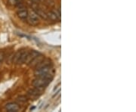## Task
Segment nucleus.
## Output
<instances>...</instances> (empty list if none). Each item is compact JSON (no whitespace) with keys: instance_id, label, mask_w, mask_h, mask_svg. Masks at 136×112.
<instances>
[{"instance_id":"6e6552de","label":"nucleus","mask_w":136,"mask_h":112,"mask_svg":"<svg viewBox=\"0 0 136 112\" xmlns=\"http://www.w3.org/2000/svg\"><path fill=\"white\" fill-rule=\"evenodd\" d=\"M19 105L14 102H10L8 103L7 105H5V109L7 110L8 111L10 112H16L19 110Z\"/></svg>"},{"instance_id":"f8f14e48","label":"nucleus","mask_w":136,"mask_h":112,"mask_svg":"<svg viewBox=\"0 0 136 112\" xmlns=\"http://www.w3.org/2000/svg\"><path fill=\"white\" fill-rule=\"evenodd\" d=\"M17 100L19 102H21V103H24V102H27V98L25 97V96H20V97H18V98H17Z\"/></svg>"},{"instance_id":"39448f33","label":"nucleus","mask_w":136,"mask_h":112,"mask_svg":"<svg viewBox=\"0 0 136 112\" xmlns=\"http://www.w3.org/2000/svg\"><path fill=\"white\" fill-rule=\"evenodd\" d=\"M47 16H48V19H50L51 21H59L61 18V12L57 13V12L51 11L47 13Z\"/></svg>"},{"instance_id":"9d476101","label":"nucleus","mask_w":136,"mask_h":112,"mask_svg":"<svg viewBox=\"0 0 136 112\" xmlns=\"http://www.w3.org/2000/svg\"><path fill=\"white\" fill-rule=\"evenodd\" d=\"M23 51H24V50H19V51H17V52L15 53V55H14V57H13V60H12L14 63H17V62L19 58L21 57V54L23 53Z\"/></svg>"},{"instance_id":"f03ea898","label":"nucleus","mask_w":136,"mask_h":112,"mask_svg":"<svg viewBox=\"0 0 136 112\" xmlns=\"http://www.w3.org/2000/svg\"><path fill=\"white\" fill-rule=\"evenodd\" d=\"M27 19L29 24L32 26H36L39 23V17L34 12L29 14Z\"/></svg>"},{"instance_id":"0eeeda50","label":"nucleus","mask_w":136,"mask_h":112,"mask_svg":"<svg viewBox=\"0 0 136 112\" xmlns=\"http://www.w3.org/2000/svg\"><path fill=\"white\" fill-rule=\"evenodd\" d=\"M28 11L23 8H22L21 9H19L17 12V17L20 18V19H22V20H26L28 17Z\"/></svg>"},{"instance_id":"7ed1b4c3","label":"nucleus","mask_w":136,"mask_h":112,"mask_svg":"<svg viewBox=\"0 0 136 112\" xmlns=\"http://www.w3.org/2000/svg\"><path fill=\"white\" fill-rule=\"evenodd\" d=\"M39 54L40 53L38 51H36V50H31L29 52H27V57H26V59H25L24 63L29 64L35 57L39 55Z\"/></svg>"},{"instance_id":"9b49d317","label":"nucleus","mask_w":136,"mask_h":112,"mask_svg":"<svg viewBox=\"0 0 136 112\" xmlns=\"http://www.w3.org/2000/svg\"><path fill=\"white\" fill-rule=\"evenodd\" d=\"M23 0H8V3L11 5L13 6H17V5H18L20 2H22Z\"/></svg>"},{"instance_id":"f257e3e1","label":"nucleus","mask_w":136,"mask_h":112,"mask_svg":"<svg viewBox=\"0 0 136 112\" xmlns=\"http://www.w3.org/2000/svg\"><path fill=\"white\" fill-rule=\"evenodd\" d=\"M52 80L48 79V78H45V77H38V78L35 79L33 82V86L39 89H44L46 86H48V85L50 83Z\"/></svg>"},{"instance_id":"ddd939ff","label":"nucleus","mask_w":136,"mask_h":112,"mask_svg":"<svg viewBox=\"0 0 136 112\" xmlns=\"http://www.w3.org/2000/svg\"><path fill=\"white\" fill-rule=\"evenodd\" d=\"M5 58V55L4 52H0V64H2V63L4 61Z\"/></svg>"},{"instance_id":"1a4fd4ad","label":"nucleus","mask_w":136,"mask_h":112,"mask_svg":"<svg viewBox=\"0 0 136 112\" xmlns=\"http://www.w3.org/2000/svg\"><path fill=\"white\" fill-rule=\"evenodd\" d=\"M34 9V12L36 13L39 17H40V18H42L43 19H48V16H47V13H45L43 10H42L41 8H37L36 7L33 8Z\"/></svg>"},{"instance_id":"423d86ee","label":"nucleus","mask_w":136,"mask_h":112,"mask_svg":"<svg viewBox=\"0 0 136 112\" xmlns=\"http://www.w3.org/2000/svg\"><path fill=\"white\" fill-rule=\"evenodd\" d=\"M45 58H44V56L43 55H41V54H39V55H37L36 57H35L29 63V66L30 67H33V68H36V66L39 64L42 61H43V59H44Z\"/></svg>"},{"instance_id":"20e7f679","label":"nucleus","mask_w":136,"mask_h":112,"mask_svg":"<svg viewBox=\"0 0 136 112\" xmlns=\"http://www.w3.org/2000/svg\"><path fill=\"white\" fill-rule=\"evenodd\" d=\"M27 95L30 98L32 99H36L41 96V92L39 89L35 88V89H32L30 90H29L27 92Z\"/></svg>"}]
</instances>
